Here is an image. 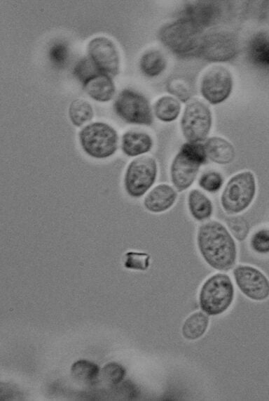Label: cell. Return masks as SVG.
Instances as JSON below:
<instances>
[{
  "label": "cell",
  "mask_w": 269,
  "mask_h": 401,
  "mask_svg": "<svg viewBox=\"0 0 269 401\" xmlns=\"http://www.w3.org/2000/svg\"><path fill=\"white\" fill-rule=\"evenodd\" d=\"M212 125V114L203 102L194 100L184 108L180 126L188 142L200 143L205 140Z\"/></svg>",
  "instance_id": "cell-9"
},
{
  "label": "cell",
  "mask_w": 269,
  "mask_h": 401,
  "mask_svg": "<svg viewBox=\"0 0 269 401\" xmlns=\"http://www.w3.org/2000/svg\"><path fill=\"white\" fill-rule=\"evenodd\" d=\"M88 58L102 73L115 77L120 72V55L115 43L104 36L92 38L87 44Z\"/></svg>",
  "instance_id": "cell-11"
},
{
  "label": "cell",
  "mask_w": 269,
  "mask_h": 401,
  "mask_svg": "<svg viewBox=\"0 0 269 401\" xmlns=\"http://www.w3.org/2000/svg\"><path fill=\"white\" fill-rule=\"evenodd\" d=\"M71 372L76 379L92 383L97 379L99 374V368L92 362L80 360L72 364Z\"/></svg>",
  "instance_id": "cell-24"
},
{
  "label": "cell",
  "mask_w": 269,
  "mask_h": 401,
  "mask_svg": "<svg viewBox=\"0 0 269 401\" xmlns=\"http://www.w3.org/2000/svg\"><path fill=\"white\" fill-rule=\"evenodd\" d=\"M207 158L204 145L200 143L187 142L182 145L170 166L171 181L178 192L191 186Z\"/></svg>",
  "instance_id": "cell-3"
},
{
  "label": "cell",
  "mask_w": 269,
  "mask_h": 401,
  "mask_svg": "<svg viewBox=\"0 0 269 401\" xmlns=\"http://www.w3.org/2000/svg\"><path fill=\"white\" fill-rule=\"evenodd\" d=\"M78 142L83 152L95 159H106L115 155L118 148V134L110 124L93 121L82 127Z\"/></svg>",
  "instance_id": "cell-4"
},
{
  "label": "cell",
  "mask_w": 269,
  "mask_h": 401,
  "mask_svg": "<svg viewBox=\"0 0 269 401\" xmlns=\"http://www.w3.org/2000/svg\"><path fill=\"white\" fill-rule=\"evenodd\" d=\"M228 230L238 241H244L249 232L248 221L242 216H232L226 220Z\"/></svg>",
  "instance_id": "cell-28"
},
{
  "label": "cell",
  "mask_w": 269,
  "mask_h": 401,
  "mask_svg": "<svg viewBox=\"0 0 269 401\" xmlns=\"http://www.w3.org/2000/svg\"><path fill=\"white\" fill-rule=\"evenodd\" d=\"M256 180L253 172L244 171L233 176L226 184L221 195V204L228 214L245 211L256 194Z\"/></svg>",
  "instance_id": "cell-6"
},
{
  "label": "cell",
  "mask_w": 269,
  "mask_h": 401,
  "mask_svg": "<svg viewBox=\"0 0 269 401\" xmlns=\"http://www.w3.org/2000/svg\"><path fill=\"white\" fill-rule=\"evenodd\" d=\"M223 184L222 175L216 171L205 172L198 180L199 186L204 190L214 193L218 192Z\"/></svg>",
  "instance_id": "cell-29"
},
{
  "label": "cell",
  "mask_w": 269,
  "mask_h": 401,
  "mask_svg": "<svg viewBox=\"0 0 269 401\" xmlns=\"http://www.w3.org/2000/svg\"><path fill=\"white\" fill-rule=\"evenodd\" d=\"M220 12L221 8L216 1H197L186 6L183 18L203 29L216 22Z\"/></svg>",
  "instance_id": "cell-15"
},
{
  "label": "cell",
  "mask_w": 269,
  "mask_h": 401,
  "mask_svg": "<svg viewBox=\"0 0 269 401\" xmlns=\"http://www.w3.org/2000/svg\"><path fill=\"white\" fill-rule=\"evenodd\" d=\"M188 211L192 217L198 221H205L210 218L214 207L209 198L200 190L193 189L187 198Z\"/></svg>",
  "instance_id": "cell-19"
},
{
  "label": "cell",
  "mask_w": 269,
  "mask_h": 401,
  "mask_svg": "<svg viewBox=\"0 0 269 401\" xmlns=\"http://www.w3.org/2000/svg\"><path fill=\"white\" fill-rule=\"evenodd\" d=\"M233 83L231 73L228 69L223 66L212 67L201 78V95L210 104H220L230 95Z\"/></svg>",
  "instance_id": "cell-12"
},
{
  "label": "cell",
  "mask_w": 269,
  "mask_h": 401,
  "mask_svg": "<svg viewBox=\"0 0 269 401\" xmlns=\"http://www.w3.org/2000/svg\"><path fill=\"white\" fill-rule=\"evenodd\" d=\"M250 246L257 254H269V230L261 229L255 232L250 239Z\"/></svg>",
  "instance_id": "cell-30"
},
{
  "label": "cell",
  "mask_w": 269,
  "mask_h": 401,
  "mask_svg": "<svg viewBox=\"0 0 269 401\" xmlns=\"http://www.w3.org/2000/svg\"><path fill=\"white\" fill-rule=\"evenodd\" d=\"M82 87L90 98L99 103L110 101L116 93L112 77L102 72L88 79L82 84Z\"/></svg>",
  "instance_id": "cell-16"
},
{
  "label": "cell",
  "mask_w": 269,
  "mask_h": 401,
  "mask_svg": "<svg viewBox=\"0 0 269 401\" xmlns=\"http://www.w3.org/2000/svg\"><path fill=\"white\" fill-rule=\"evenodd\" d=\"M237 51V39L233 33L213 29L204 34L198 55L209 62H226L233 59Z\"/></svg>",
  "instance_id": "cell-10"
},
{
  "label": "cell",
  "mask_w": 269,
  "mask_h": 401,
  "mask_svg": "<svg viewBox=\"0 0 269 401\" xmlns=\"http://www.w3.org/2000/svg\"><path fill=\"white\" fill-rule=\"evenodd\" d=\"M248 55L251 60L258 63H269V42L265 37L257 35L250 41Z\"/></svg>",
  "instance_id": "cell-25"
},
{
  "label": "cell",
  "mask_w": 269,
  "mask_h": 401,
  "mask_svg": "<svg viewBox=\"0 0 269 401\" xmlns=\"http://www.w3.org/2000/svg\"><path fill=\"white\" fill-rule=\"evenodd\" d=\"M153 140L144 131L129 130L123 133L120 139V149L127 157H140L152 149Z\"/></svg>",
  "instance_id": "cell-17"
},
{
  "label": "cell",
  "mask_w": 269,
  "mask_h": 401,
  "mask_svg": "<svg viewBox=\"0 0 269 401\" xmlns=\"http://www.w3.org/2000/svg\"><path fill=\"white\" fill-rule=\"evenodd\" d=\"M68 115L74 126L81 127L92 120L94 110L89 102L78 98L71 102L68 108Z\"/></svg>",
  "instance_id": "cell-23"
},
{
  "label": "cell",
  "mask_w": 269,
  "mask_h": 401,
  "mask_svg": "<svg viewBox=\"0 0 269 401\" xmlns=\"http://www.w3.org/2000/svg\"><path fill=\"white\" fill-rule=\"evenodd\" d=\"M158 176V164L150 156H140L132 160L127 166L123 186L126 194L137 199L144 196L152 188Z\"/></svg>",
  "instance_id": "cell-7"
},
{
  "label": "cell",
  "mask_w": 269,
  "mask_h": 401,
  "mask_svg": "<svg viewBox=\"0 0 269 401\" xmlns=\"http://www.w3.org/2000/svg\"><path fill=\"white\" fill-rule=\"evenodd\" d=\"M204 147L207 158L216 164H228L235 159V150L233 144L223 138H208Z\"/></svg>",
  "instance_id": "cell-18"
},
{
  "label": "cell",
  "mask_w": 269,
  "mask_h": 401,
  "mask_svg": "<svg viewBox=\"0 0 269 401\" xmlns=\"http://www.w3.org/2000/svg\"><path fill=\"white\" fill-rule=\"evenodd\" d=\"M199 252L211 268L228 271L237 260V246L229 230L220 222L210 221L202 224L197 232Z\"/></svg>",
  "instance_id": "cell-1"
},
{
  "label": "cell",
  "mask_w": 269,
  "mask_h": 401,
  "mask_svg": "<svg viewBox=\"0 0 269 401\" xmlns=\"http://www.w3.org/2000/svg\"><path fill=\"white\" fill-rule=\"evenodd\" d=\"M125 374V369L120 364L114 362L106 364L102 370L104 379L112 384L121 382Z\"/></svg>",
  "instance_id": "cell-31"
},
{
  "label": "cell",
  "mask_w": 269,
  "mask_h": 401,
  "mask_svg": "<svg viewBox=\"0 0 269 401\" xmlns=\"http://www.w3.org/2000/svg\"><path fill=\"white\" fill-rule=\"evenodd\" d=\"M177 192L171 185L161 183L153 187L146 195L143 205L153 213H160L169 210L175 204Z\"/></svg>",
  "instance_id": "cell-14"
},
{
  "label": "cell",
  "mask_w": 269,
  "mask_h": 401,
  "mask_svg": "<svg viewBox=\"0 0 269 401\" xmlns=\"http://www.w3.org/2000/svg\"><path fill=\"white\" fill-rule=\"evenodd\" d=\"M203 36L202 28L184 18L163 25L158 33L160 42L181 58L198 55Z\"/></svg>",
  "instance_id": "cell-2"
},
{
  "label": "cell",
  "mask_w": 269,
  "mask_h": 401,
  "mask_svg": "<svg viewBox=\"0 0 269 401\" xmlns=\"http://www.w3.org/2000/svg\"><path fill=\"white\" fill-rule=\"evenodd\" d=\"M181 111V104L175 98L164 96L153 105L155 116L163 122H171L177 119Z\"/></svg>",
  "instance_id": "cell-22"
},
{
  "label": "cell",
  "mask_w": 269,
  "mask_h": 401,
  "mask_svg": "<svg viewBox=\"0 0 269 401\" xmlns=\"http://www.w3.org/2000/svg\"><path fill=\"white\" fill-rule=\"evenodd\" d=\"M139 67L141 72L145 77L153 78L164 72L167 67V60L160 51L150 50L142 55L139 59Z\"/></svg>",
  "instance_id": "cell-21"
},
{
  "label": "cell",
  "mask_w": 269,
  "mask_h": 401,
  "mask_svg": "<svg viewBox=\"0 0 269 401\" xmlns=\"http://www.w3.org/2000/svg\"><path fill=\"white\" fill-rule=\"evenodd\" d=\"M124 257V267L126 269L144 271L150 265L151 256L145 252L129 251Z\"/></svg>",
  "instance_id": "cell-26"
},
{
  "label": "cell",
  "mask_w": 269,
  "mask_h": 401,
  "mask_svg": "<svg viewBox=\"0 0 269 401\" xmlns=\"http://www.w3.org/2000/svg\"><path fill=\"white\" fill-rule=\"evenodd\" d=\"M209 324L208 315L202 311H196L190 315L184 322L181 333L184 338L195 341L207 331Z\"/></svg>",
  "instance_id": "cell-20"
},
{
  "label": "cell",
  "mask_w": 269,
  "mask_h": 401,
  "mask_svg": "<svg viewBox=\"0 0 269 401\" xmlns=\"http://www.w3.org/2000/svg\"><path fill=\"white\" fill-rule=\"evenodd\" d=\"M72 72L74 77L81 84L94 74L100 72L88 57L79 59L75 63Z\"/></svg>",
  "instance_id": "cell-27"
},
{
  "label": "cell",
  "mask_w": 269,
  "mask_h": 401,
  "mask_svg": "<svg viewBox=\"0 0 269 401\" xmlns=\"http://www.w3.org/2000/svg\"><path fill=\"white\" fill-rule=\"evenodd\" d=\"M233 274L237 287L248 298L263 301L269 298V279L257 268L238 265Z\"/></svg>",
  "instance_id": "cell-13"
},
{
  "label": "cell",
  "mask_w": 269,
  "mask_h": 401,
  "mask_svg": "<svg viewBox=\"0 0 269 401\" xmlns=\"http://www.w3.org/2000/svg\"><path fill=\"white\" fill-rule=\"evenodd\" d=\"M113 109L118 117L130 124L151 126L153 122L149 101L142 93L131 88L118 93Z\"/></svg>",
  "instance_id": "cell-8"
},
{
  "label": "cell",
  "mask_w": 269,
  "mask_h": 401,
  "mask_svg": "<svg viewBox=\"0 0 269 401\" xmlns=\"http://www.w3.org/2000/svg\"><path fill=\"white\" fill-rule=\"evenodd\" d=\"M69 48L66 44L57 42L52 45L49 49L48 56L50 60L56 66H63L69 58Z\"/></svg>",
  "instance_id": "cell-32"
},
{
  "label": "cell",
  "mask_w": 269,
  "mask_h": 401,
  "mask_svg": "<svg viewBox=\"0 0 269 401\" xmlns=\"http://www.w3.org/2000/svg\"><path fill=\"white\" fill-rule=\"evenodd\" d=\"M235 289L230 277L224 273H216L209 277L199 291V305L207 315L215 316L226 312L231 305Z\"/></svg>",
  "instance_id": "cell-5"
},
{
  "label": "cell",
  "mask_w": 269,
  "mask_h": 401,
  "mask_svg": "<svg viewBox=\"0 0 269 401\" xmlns=\"http://www.w3.org/2000/svg\"><path fill=\"white\" fill-rule=\"evenodd\" d=\"M167 91L175 96L182 102H186L191 98L189 87L184 81L173 80L167 83Z\"/></svg>",
  "instance_id": "cell-33"
}]
</instances>
